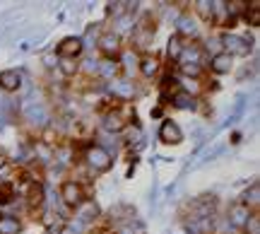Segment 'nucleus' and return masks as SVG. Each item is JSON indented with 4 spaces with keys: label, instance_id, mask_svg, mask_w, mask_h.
<instances>
[{
    "label": "nucleus",
    "instance_id": "7",
    "mask_svg": "<svg viewBox=\"0 0 260 234\" xmlns=\"http://www.w3.org/2000/svg\"><path fill=\"white\" fill-rule=\"evenodd\" d=\"M96 46H99V51L106 58H116V56L121 54V34L118 32H104L99 36Z\"/></svg>",
    "mask_w": 260,
    "mask_h": 234
},
{
    "label": "nucleus",
    "instance_id": "6",
    "mask_svg": "<svg viewBox=\"0 0 260 234\" xmlns=\"http://www.w3.org/2000/svg\"><path fill=\"white\" fill-rule=\"evenodd\" d=\"M251 215H253V210L246 206V203H241V200H234L229 210H227V222H229V227H246V222L251 220Z\"/></svg>",
    "mask_w": 260,
    "mask_h": 234
},
{
    "label": "nucleus",
    "instance_id": "13",
    "mask_svg": "<svg viewBox=\"0 0 260 234\" xmlns=\"http://www.w3.org/2000/svg\"><path fill=\"white\" fill-rule=\"evenodd\" d=\"M137 70H140V75L142 78H154L157 72H159V58L157 56H142L140 60H137Z\"/></svg>",
    "mask_w": 260,
    "mask_h": 234
},
{
    "label": "nucleus",
    "instance_id": "15",
    "mask_svg": "<svg viewBox=\"0 0 260 234\" xmlns=\"http://www.w3.org/2000/svg\"><path fill=\"white\" fill-rule=\"evenodd\" d=\"M171 102H174V106L181 109V111H195L198 109V99L191 96V94H186V92H181V90L171 96Z\"/></svg>",
    "mask_w": 260,
    "mask_h": 234
},
{
    "label": "nucleus",
    "instance_id": "5",
    "mask_svg": "<svg viewBox=\"0 0 260 234\" xmlns=\"http://www.w3.org/2000/svg\"><path fill=\"white\" fill-rule=\"evenodd\" d=\"M84 51L82 36H65L63 42L55 46V54L60 56L63 60H77Z\"/></svg>",
    "mask_w": 260,
    "mask_h": 234
},
{
    "label": "nucleus",
    "instance_id": "3",
    "mask_svg": "<svg viewBox=\"0 0 260 234\" xmlns=\"http://www.w3.org/2000/svg\"><path fill=\"white\" fill-rule=\"evenodd\" d=\"M60 200H63L65 206H70V208L82 206L84 200H87V198H84L82 184H80V181H75V179L63 181V186H60Z\"/></svg>",
    "mask_w": 260,
    "mask_h": 234
},
{
    "label": "nucleus",
    "instance_id": "26",
    "mask_svg": "<svg viewBox=\"0 0 260 234\" xmlns=\"http://www.w3.org/2000/svg\"><path fill=\"white\" fill-rule=\"evenodd\" d=\"M58 70H60V72L65 75V78H72V75H77L80 66H77V60H60Z\"/></svg>",
    "mask_w": 260,
    "mask_h": 234
},
{
    "label": "nucleus",
    "instance_id": "9",
    "mask_svg": "<svg viewBox=\"0 0 260 234\" xmlns=\"http://www.w3.org/2000/svg\"><path fill=\"white\" fill-rule=\"evenodd\" d=\"M19 87H22V72L19 70H0V90L2 92H17Z\"/></svg>",
    "mask_w": 260,
    "mask_h": 234
},
{
    "label": "nucleus",
    "instance_id": "10",
    "mask_svg": "<svg viewBox=\"0 0 260 234\" xmlns=\"http://www.w3.org/2000/svg\"><path fill=\"white\" fill-rule=\"evenodd\" d=\"M121 72H123V70H121V66H118L116 58H104V60H99V66H96V75L104 78V80H109V82H113Z\"/></svg>",
    "mask_w": 260,
    "mask_h": 234
},
{
    "label": "nucleus",
    "instance_id": "21",
    "mask_svg": "<svg viewBox=\"0 0 260 234\" xmlns=\"http://www.w3.org/2000/svg\"><path fill=\"white\" fill-rule=\"evenodd\" d=\"M111 92H113V96H133L135 94V87L128 82V80H113L111 82Z\"/></svg>",
    "mask_w": 260,
    "mask_h": 234
},
{
    "label": "nucleus",
    "instance_id": "18",
    "mask_svg": "<svg viewBox=\"0 0 260 234\" xmlns=\"http://www.w3.org/2000/svg\"><path fill=\"white\" fill-rule=\"evenodd\" d=\"M181 51H183V39H181L178 34L169 36V42H166V56H169V60L178 63V58H181Z\"/></svg>",
    "mask_w": 260,
    "mask_h": 234
},
{
    "label": "nucleus",
    "instance_id": "11",
    "mask_svg": "<svg viewBox=\"0 0 260 234\" xmlns=\"http://www.w3.org/2000/svg\"><path fill=\"white\" fill-rule=\"evenodd\" d=\"M232 68H234V58H232V56H227L224 51L212 54V58H210V70H212V72H217V75H227Z\"/></svg>",
    "mask_w": 260,
    "mask_h": 234
},
{
    "label": "nucleus",
    "instance_id": "27",
    "mask_svg": "<svg viewBox=\"0 0 260 234\" xmlns=\"http://www.w3.org/2000/svg\"><path fill=\"white\" fill-rule=\"evenodd\" d=\"M246 234H260V218L251 215V220L246 222Z\"/></svg>",
    "mask_w": 260,
    "mask_h": 234
},
{
    "label": "nucleus",
    "instance_id": "14",
    "mask_svg": "<svg viewBox=\"0 0 260 234\" xmlns=\"http://www.w3.org/2000/svg\"><path fill=\"white\" fill-rule=\"evenodd\" d=\"M176 27H178V36H181V39H183V36H195V34H198V27H195V20H193L191 14H181V17H178L176 20Z\"/></svg>",
    "mask_w": 260,
    "mask_h": 234
},
{
    "label": "nucleus",
    "instance_id": "8",
    "mask_svg": "<svg viewBox=\"0 0 260 234\" xmlns=\"http://www.w3.org/2000/svg\"><path fill=\"white\" fill-rule=\"evenodd\" d=\"M159 140L164 142V145H181L183 142V130H181V126L176 121H171V118H166L164 124L159 126Z\"/></svg>",
    "mask_w": 260,
    "mask_h": 234
},
{
    "label": "nucleus",
    "instance_id": "20",
    "mask_svg": "<svg viewBox=\"0 0 260 234\" xmlns=\"http://www.w3.org/2000/svg\"><path fill=\"white\" fill-rule=\"evenodd\" d=\"M241 203H246V206L251 208V210L260 206V184H258V181H253V184H251V188H248V191L244 193Z\"/></svg>",
    "mask_w": 260,
    "mask_h": 234
},
{
    "label": "nucleus",
    "instance_id": "24",
    "mask_svg": "<svg viewBox=\"0 0 260 234\" xmlns=\"http://www.w3.org/2000/svg\"><path fill=\"white\" fill-rule=\"evenodd\" d=\"M125 138L130 145H142V140H145V133H142V128L137 124H130L125 128Z\"/></svg>",
    "mask_w": 260,
    "mask_h": 234
},
{
    "label": "nucleus",
    "instance_id": "12",
    "mask_svg": "<svg viewBox=\"0 0 260 234\" xmlns=\"http://www.w3.org/2000/svg\"><path fill=\"white\" fill-rule=\"evenodd\" d=\"M75 215H77V222H80V224H87V222H92L99 218V206H96L94 200H84L82 206L75 208Z\"/></svg>",
    "mask_w": 260,
    "mask_h": 234
},
{
    "label": "nucleus",
    "instance_id": "17",
    "mask_svg": "<svg viewBox=\"0 0 260 234\" xmlns=\"http://www.w3.org/2000/svg\"><path fill=\"white\" fill-rule=\"evenodd\" d=\"M22 232V222L12 215H0V234H19Z\"/></svg>",
    "mask_w": 260,
    "mask_h": 234
},
{
    "label": "nucleus",
    "instance_id": "25",
    "mask_svg": "<svg viewBox=\"0 0 260 234\" xmlns=\"http://www.w3.org/2000/svg\"><path fill=\"white\" fill-rule=\"evenodd\" d=\"M195 12L200 14L205 22H212V2H205V0L195 2Z\"/></svg>",
    "mask_w": 260,
    "mask_h": 234
},
{
    "label": "nucleus",
    "instance_id": "4",
    "mask_svg": "<svg viewBox=\"0 0 260 234\" xmlns=\"http://www.w3.org/2000/svg\"><path fill=\"white\" fill-rule=\"evenodd\" d=\"M219 44L224 46V54L227 56H248L251 54V42L246 36H239V34H222Z\"/></svg>",
    "mask_w": 260,
    "mask_h": 234
},
{
    "label": "nucleus",
    "instance_id": "1",
    "mask_svg": "<svg viewBox=\"0 0 260 234\" xmlns=\"http://www.w3.org/2000/svg\"><path fill=\"white\" fill-rule=\"evenodd\" d=\"M101 124H104V130L106 133H123L130 124H135V109H133V104H113L104 114Z\"/></svg>",
    "mask_w": 260,
    "mask_h": 234
},
{
    "label": "nucleus",
    "instance_id": "16",
    "mask_svg": "<svg viewBox=\"0 0 260 234\" xmlns=\"http://www.w3.org/2000/svg\"><path fill=\"white\" fill-rule=\"evenodd\" d=\"M27 203L29 208L34 210H39V208L43 206V186L41 184H36V181H31V186H29V196H27Z\"/></svg>",
    "mask_w": 260,
    "mask_h": 234
},
{
    "label": "nucleus",
    "instance_id": "19",
    "mask_svg": "<svg viewBox=\"0 0 260 234\" xmlns=\"http://www.w3.org/2000/svg\"><path fill=\"white\" fill-rule=\"evenodd\" d=\"M24 116H27L31 124H39V126H43L46 124V109H43L41 104H29L27 109H24Z\"/></svg>",
    "mask_w": 260,
    "mask_h": 234
},
{
    "label": "nucleus",
    "instance_id": "28",
    "mask_svg": "<svg viewBox=\"0 0 260 234\" xmlns=\"http://www.w3.org/2000/svg\"><path fill=\"white\" fill-rule=\"evenodd\" d=\"M96 66H99V60H94V58H87V60L82 63L84 72H96Z\"/></svg>",
    "mask_w": 260,
    "mask_h": 234
},
{
    "label": "nucleus",
    "instance_id": "22",
    "mask_svg": "<svg viewBox=\"0 0 260 234\" xmlns=\"http://www.w3.org/2000/svg\"><path fill=\"white\" fill-rule=\"evenodd\" d=\"M246 22L251 24V27H260V2L258 0H251V2H246Z\"/></svg>",
    "mask_w": 260,
    "mask_h": 234
},
{
    "label": "nucleus",
    "instance_id": "23",
    "mask_svg": "<svg viewBox=\"0 0 260 234\" xmlns=\"http://www.w3.org/2000/svg\"><path fill=\"white\" fill-rule=\"evenodd\" d=\"M17 196V188L10 181H0V206H10Z\"/></svg>",
    "mask_w": 260,
    "mask_h": 234
},
{
    "label": "nucleus",
    "instance_id": "2",
    "mask_svg": "<svg viewBox=\"0 0 260 234\" xmlns=\"http://www.w3.org/2000/svg\"><path fill=\"white\" fill-rule=\"evenodd\" d=\"M84 162L87 166L99 174V172H106L113 166V157H111V152L106 148H101V145H89L87 150H84Z\"/></svg>",
    "mask_w": 260,
    "mask_h": 234
}]
</instances>
